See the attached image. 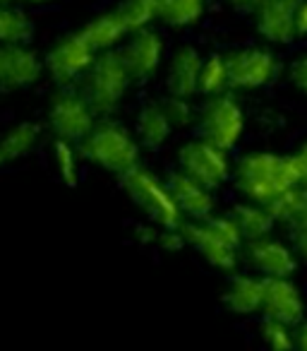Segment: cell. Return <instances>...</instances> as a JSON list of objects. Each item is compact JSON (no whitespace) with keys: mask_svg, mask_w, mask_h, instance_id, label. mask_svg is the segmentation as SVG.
I'll list each match as a JSON object with an SVG mask.
<instances>
[{"mask_svg":"<svg viewBox=\"0 0 307 351\" xmlns=\"http://www.w3.org/2000/svg\"><path fill=\"white\" fill-rule=\"evenodd\" d=\"M291 243L297 250V255L307 263V219L291 229Z\"/></svg>","mask_w":307,"mask_h":351,"instance_id":"cell-33","label":"cell"},{"mask_svg":"<svg viewBox=\"0 0 307 351\" xmlns=\"http://www.w3.org/2000/svg\"><path fill=\"white\" fill-rule=\"evenodd\" d=\"M168 191H171L173 200H176L178 210L183 212L185 221H200L206 219L216 212V197L214 191L202 186L200 181L190 178L183 171H173L168 176Z\"/></svg>","mask_w":307,"mask_h":351,"instance_id":"cell-16","label":"cell"},{"mask_svg":"<svg viewBox=\"0 0 307 351\" xmlns=\"http://www.w3.org/2000/svg\"><path fill=\"white\" fill-rule=\"evenodd\" d=\"M295 349L307 351V320H300L295 325Z\"/></svg>","mask_w":307,"mask_h":351,"instance_id":"cell-36","label":"cell"},{"mask_svg":"<svg viewBox=\"0 0 307 351\" xmlns=\"http://www.w3.org/2000/svg\"><path fill=\"white\" fill-rule=\"evenodd\" d=\"M230 217H233L235 224H238L245 243L262 239V236H269L276 229V217H273L271 207L262 205V202H252V200L238 202V205L230 210Z\"/></svg>","mask_w":307,"mask_h":351,"instance_id":"cell-21","label":"cell"},{"mask_svg":"<svg viewBox=\"0 0 307 351\" xmlns=\"http://www.w3.org/2000/svg\"><path fill=\"white\" fill-rule=\"evenodd\" d=\"M118 12L125 20L130 34L137 29H144V27H151L159 20L157 3L154 0H122L120 5H118Z\"/></svg>","mask_w":307,"mask_h":351,"instance_id":"cell-28","label":"cell"},{"mask_svg":"<svg viewBox=\"0 0 307 351\" xmlns=\"http://www.w3.org/2000/svg\"><path fill=\"white\" fill-rule=\"evenodd\" d=\"M98 121V113L92 108L79 87H58V92L51 97L49 111H46V125L53 132L55 140L79 142L89 135L94 123Z\"/></svg>","mask_w":307,"mask_h":351,"instance_id":"cell-7","label":"cell"},{"mask_svg":"<svg viewBox=\"0 0 307 351\" xmlns=\"http://www.w3.org/2000/svg\"><path fill=\"white\" fill-rule=\"evenodd\" d=\"M230 92L228 87V65H226L224 53H209L202 60L200 70V84H197V94L202 97H216V94Z\"/></svg>","mask_w":307,"mask_h":351,"instance_id":"cell-25","label":"cell"},{"mask_svg":"<svg viewBox=\"0 0 307 351\" xmlns=\"http://www.w3.org/2000/svg\"><path fill=\"white\" fill-rule=\"evenodd\" d=\"M262 298H264V277L257 272L233 274L224 289V306L228 308V313L240 317L262 313Z\"/></svg>","mask_w":307,"mask_h":351,"instance_id":"cell-18","label":"cell"},{"mask_svg":"<svg viewBox=\"0 0 307 351\" xmlns=\"http://www.w3.org/2000/svg\"><path fill=\"white\" fill-rule=\"evenodd\" d=\"M132 75L127 65L122 63L120 53L116 51H103L96 53L92 68L79 82V92L87 97L92 108L98 113V118L113 116L122 106L127 92L132 87Z\"/></svg>","mask_w":307,"mask_h":351,"instance_id":"cell-4","label":"cell"},{"mask_svg":"<svg viewBox=\"0 0 307 351\" xmlns=\"http://www.w3.org/2000/svg\"><path fill=\"white\" fill-rule=\"evenodd\" d=\"M154 3L159 20L166 22L171 29L195 27L206 12V0H154Z\"/></svg>","mask_w":307,"mask_h":351,"instance_id":"cell-24","label":"cell"},{"mask_svg":"<svg viewBox=\"0 0 307 351\" xmlns=\"http://www.w3.org/2000/svg\"><path fill=\"white\" fill-rule=\"evenodd\" d=\"M44 75V58L29 44L0 46V92L29 89Z\"/></svg>","mask_w":307,"mask_h":351,"instance_id":"cell-12","label":"cell"},{"mask_svg":"<svg viewBox=\"0 0 307 351\" xmlns=\"http://www.w3.org/2000/svg\"><path fill=\"white\" fill-rule=\"evenodd\" d=\"M271 212L276 217V224H283L293 229L295 224L307 219V188L295 186L271 205Z\"/></svg>","mask_w":307,"mask_h":351,"instance_id":"cell-27","label":"cell"},{"mask_svg":"<svg viewBox=\"0 0 307 351\" xmlns=\"http://www.w3.org/2000/svg\"><path fill=\"white\" fill-rule=\"evenodd\" d=\"M288 80H291V84L297 92L307 97V53L297 56L291 63V68H288Z\"/></svg>","mask_w":307,"mask_h":351,"instance_id":"cell-31","label":"cell"},{"mask_svg":"<svg viewBox=\"0 0 307 351\" xmlns=\"http://www.w3.org/2000/svg\"><path fill=\"white\" fill-rule=\"evenodd\" d=\"M94 58H96V51L89 46L82 32H77V34L63 36L51 46L49 53L44 56V68L55 87H79Z\"/></svg>","mask_w":307,"mask_h":351,"instance_id":"cell-10","label":"cell"},{"mask_svg":"<svg viewBox=\"0 0 307 351\" xmlns=\"http://www.w3.org/2000/svg\"><path fill=\"white\" fill-rule=\"evenodd\" d=\"M122 191L127 193L132 202L142 210V215L149 221L159 226H183L185 217L178 210L176 200H173L168 183L163 178H159L151 169L144 166H135L132 171H127L125 176H120Z\"/></svg>","mask_w":307,"mask_h":351,"instance_id":"cell-5","label":"cell"},{"mask_svg":"<svg viewBox=\"0 0 307 351\" xmlns=\"http://www.w3.org/2000/svg\"><path fill=\"white\" fill-rule=\"evenodd\" d=\"M173 132H176V128L168 121L161 101L144 104L139 108V113L135 118V135L142 147H146V149H161L171 140Z\"/></svg>","mask_w":307,"mask_h":351,"instance_id":"cell-19","label":"cell"},{"mask_svg":"<svg viewBox=\"0 0 307 351\" xmlns=\"http://www.w3.org/2000/svg\"><path fill=\"white\" fill-rule=\"evenodd\" d=\"M291 161H293V169H295V176H297V186L307 188V140L293 152Z\"/></svg>","mask_w":307,"mask_h":351,"instance_id":"cell-32","label":"cell"},{"mask_svg":"<svg viewBox=\"0 0 307 351\" xmlns=\"http://www.w3.org/2000/svg\"><path fill=\"white\" fill-rule=\"evenodd\" d=\"M204 56L195 46H181L171 53L166 63V92L178 97H195L200 84V70Z\"/></svg>","mask_w":307,"mask_h":351,"instance_id":"cell-17","label":"cell"},{"mask_svg":"<svg viewBox=\"0 0 307 351\" xmlns=\"http://www.w3.org/2000/svg\"><path fill=\"white\" fill-rule=\"evenodd\" d=\"M118 53L130 70L132 82L144 84L161 73L163 58H166V44L154 27H144V29L127 34L125 44H120Z\"/></svg>","mask_w":307,"mask_h":351,"instance_id":"cell-11","label":"cell"},{"mask_svg":"<svg viewBox=\"0 0 307 351\" xmlns=\"http://www.w3.org/2000/svg\"><path fill=\"white\" fill-rule=\"evenodd\" d=\"M51 156H53V169L58 173V178L65 183L68 188H75L79 183V164H82V149L79 145L68 140H55L53 149H51Z\"/></svg>","mask_w":307,"mask_h":351,"instance_id":"cell-26","label":"cell"},{"mask_svg":"<svg viewBox=\"0 0 307 351\" xmlns=\"http://www.w3.org/2000/svg\"><path fill=\"white\" fill-rule=\"evenodd\" d=\"M262 315L293 327L305 320V298L291 277H264Z\"/></svg>","mask_w":307,"mask_h":351,"instance_id":"cell-15","label":"cell"},{"mask_svg":"<svg viewBox=\"0 0 307 351\" xmlns=\"http://www.w3.org/2000/svg\"><path fill=\"white\" fill-rule=\"evenodd\" d=\"M243 258L252 267V272L262 274V277H293L297 269V250L293 243H286L281 239H273L271 234L262 236L257 241L245 243Z\"/></svg>","mask_w":307,"mask_h":351,"instance_id":"cell-13","label":"cell"},{"mask_svg":"<svg viewBox=\"0 0 307 351\" xmlns=\"http://www.w3.org/2000/svg\"><path fill=\"white\" fill-rule=\"evenodd\" d=\"M0 3H17V5H49L53 0H0Z\"/></svg>","mask_w":307,"mask_h":351,"instance_id":"cell-37","label":"cell"},{"mask_svg":"<svg viewBox=\"0 0 307 351\" xmlns=\"http://www.w3.org/2000/svg\"><path fill=\"white\" fill-rule=\"evenodd\" d=\"M300 0H259L252 12L254 29L267 44L286 46L297 39L295 10Z\"/></svg>","mask_w":307,"mask_h":351,"instance_id":"cell-14","label":"cell"},{"mask_svg":"<svg viewBox=\"0 0 307 351\" xmlns=\"http://www.w3.org/2000/svg\"><path fill=\"white\" fill-rule=\"evenodd\" d=\"M3 164H8V161H5V156H3V152H0V166Z\"/></svg>","mask_w":307,"mask_h":351,"instance_id":"cell-38","label":"cell"},{"mask_svg":"<svg viewBox=\"0 0 307 351\" xmlns=\"http://www.w3.org/2000/svg\"><path fill=\"white\" fill-rule=\"evenodd\" d=\"M230 92H257L276 82L281 60L269 46H245L226 53Z\"/></svg>","mask_w":307,"mask_h":351,"instance_id":"cell-9","label":"cell"},{"mask_svg":"<svg viewBox=\"0 0 307 351\" xmlns=\"http://www.w3.org/2000/svg\"><path fill=\"white\" fill-rule=\"evenodd\" d=\"M228 154L230 152L211 145L202 135L192 137L178 149V171L216 193L233 178V161Z\"/></svg>","mask_w":307,"mask_h":351,"instance_id":"cell-8","label":"cell"},{"mask_svg":"<svg viewBox=\"0 0 307 351\" xmlns=\"http://www.w3.org/2000/svg\"><path fill=\"white\" fill-rule=\"evenodd\" d=\"M228 5L233 8L235 12H240V15L252 17V12L257 10V5H259V0H228Z\"/></svg>","mask_w":307,"mask_h":351,"instance_id":"cell-35","label":"cell"},{"mask_svg":"<svg viewBox=\"0 0 307 351\" xmlns=\"http://www.w3.org/2000/svg\"><path fill=\"white\" fill-rule=\"evenodd\" d=\"M34 39V22L17 3H0V46L29 44Z\"/></svg>","mask_w":307,"mask_h":351,"instance_id":"cell-23","label":"cell"},{"mask_svg":"<svg viewBox=\"0 0 307 351\" xmlns=\"http://www.w3.org/2000/svg\"><path fill=\"white\" fill-rule=\"evenodd\" d=\"M262 341L273 351H291L295 349V327L288 322L273 320V317H264L262 322Z\"/></svg>","mask_w":307,"mask_h":351,"instance_id":"cell-30","label":"cell"},{"mask_svg":"<svg viewBox=\"0 0 307 351\" xmlns=\"http://www.w3.org/2000/svg\"><path fill=\"white\" fill-rule=\"evenodd\" d=\"M127 34H130V29H127L125 20H122V15L118 12V8L111 12H103V15L94 17L82 29V36L89 41V46H92L96 53L120 49V44L125 41Z\"/></svg>","mask_w":307,"mask_h":351,"instance_id":"cell-20","label":"cell"},{"mask_svg":"<svg viewBox=\"0 0 307 351\" xmlns=\"http://www.w3.org/2000/svg\"><path fill=\"white\" fill-rule=\"evenodd\" d=\"M166 111L168 121L176 130H185V128L195 125L197 123V106L192 104L190 97H178V94H168L163 99H159Z\"/></svg>","mask_w":307,"mask_h":351,"instance_id":"cell-29","label":"cell"},{"mask_svg":"<svg viewBox=\"0 0 307 351\" xmlns=\"http://www.w3.org/2000/svg\"><path fill=\"white\" fill-rule=\"evenodd\" d=\"M79 149L84 159L118 178L139 166L142 156V145L135 132H130V128L122 123L113 121L111 116H103L94 123L89 135L79 142Z\"/></svg>","mask_w":307,"mask_h":351,"instance_id":"cell-3","label":"cell"},{"mask_svg":"<svg viewBox=\"0 0 307 351\" xmlns=\"http://www.w3.org/2000/svg\"><path fill=\"white\" fill-rule=\"evenodd\" d=\"M230 181L235 183L243 200L262 202V205L271 207L291 188L297 186V176L293 169L291 154L254 149L235 161Z\"/></svg>","mask_w":307,"mask_h":351,"instance_id":"cell-1","label":"cell"},{"mask_svg":"<svg viewBox=\"0 0 307 351\" xmlns=\"http://www.w3.org/2000/svg\"><path fill=\"white\" fill-rule=\"evenodd\" d=\"M187 245L200 253L206 265L219 272H235L245 253V239L230 215H211L183 224Z\"/></svg>","mask_w":307,"mask_h":351,"instance_id":"cell-2","label":"cell"},{"mask_svg":"<svg viewBox=\"0 0 307 351\" xmlns=\"http://www.w3.org/2000/svg\"><path fill=\"white\" fill-rule=\"evenodd\" d=\"M41 137H44V128L34 121H20L0 137V152L5 156V161L25 159L27 154L39 147Z\"/></svg>","mask_w":307,"mask_h":351,"instance_id":"cell-22","label":"cell"},{"mask_svg":"<svg viewBox=\"0 0 307 351\" xmlns=\"http://www.w3.org/2000/svg\"><path fill=\"white\" fill-rule=\"evenodd\" d=\"M197 128L204 140L221 147L226 152H233L240 145L248 128L243 104L235 99V94L224 92L216 97H206V101L197 108Z\"/></svg>","mask_w":307,"mask_h":351,"instance_id":"cell-6","label":"cell"},{"mask_svg":"<svg viewBox=\"0 0 307 351\" xmlns=\"http://www.w3.org/2000/svg\"><path fill=\"white\" fill-rule=\"evenodd\" d=\"M295 32H297V39L307 36V0H300V3H297V10H295Z\"/></svg>","mask_w":307,"mask_h":351,"instance_id":"cell-34","label":"cell"}]
</instances>
